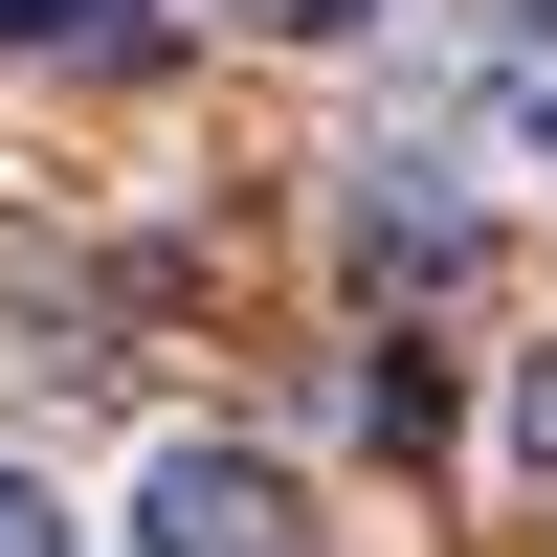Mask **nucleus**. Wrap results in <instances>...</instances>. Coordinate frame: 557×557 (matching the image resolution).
<instances>
[{
	"label": "nucleus",
	"instance_id": "f257e3e1",
	"mask_svg": "<svg viewBox=\"0 0 557 557\" xmlns=\"http://www.w3.org/2000/svg\"><path fill=\"white\" fill-rule=\"evenodd\" d=\"M112 557H312V491L268 469V446L178 424L157 469H134V513H112Z\"/></svg>",
	"mask_w": 557,
	"mask_h": 557
},
{
	"label": "nucleus",
	"instance_id": "f03ea898",
	"mask_svg": "<svg viewBox=\"0 0 557 557\" xmlns=\"http://www.w3.org/2000/svg\"><path fill=\"white\" fill-rule=\"evenodd\" d=\"M469 134L557 201V0H469Z\"/></svg>",
	"mask_w": 557,
	"mask_h": 557
},
{
	"label": "nucleus",
	"instance_id": "7ed1b4c3",
	"mask_svg": "<svg viewBox=\"0 0 557 557\" xmlns=\"http://www.w3.org/2000/svg\"><path fill=\"white\" fill-rule=\"evenodd\" d=\"M157 0H0V67H134Z\"/></svg>",
	"mask_w": 557,
	"mask_h": 557
},
{
	"label": "nucleus",
	"instance_id": "20e7f679",
	"mask_svg": "<svg viewBox=\"0 0 557 557\" xmlns=\"http://www.w3.org/2000/svg\"><path fill=\"white\" fill-rule=\"evenodd\" d=\"M0 557H89V513H67L45 469H0Z\"/></svg>",
	"mask_w": 557,
	"mask_h": 557
},
{
	"label": "nucleus",
	"instance_id": "39448f33",
	"mask_svg": "<svg viewBox=\"0 0 557 557\" xmlns=\"http://www.w3.org/2000/svg\"><path fill=\"white\" fill-rule=\"evenodd\" d=\"M223 23H268V45H357L380 0H223Z\"/></svg>",
	"mask_w": 557,
	"mask_h": 557
}]
</instances>
